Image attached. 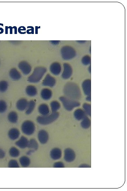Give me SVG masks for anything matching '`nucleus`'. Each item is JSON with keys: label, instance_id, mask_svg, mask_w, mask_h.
I'll use <instances>...</instances> for the list:
<instances>
[{"label": "nucleus", "instance_id": "nucleus-1", "mask_svg": "<svg viewBox=\"0 0 127 191\" xmlns=\"http://www.w3.org/2000/svg\"><path fill=\"white\" fill-rule=\"evenodd\" d=\"M64 93L67 98L73 100L79 99L81 96L79 87L72 83H68L65 86Z\"/></svg>", "mask_w": 127, "mask_h": 191}, {"label": "nucleus", "instance_id": "nucleus-2", "mask_svg": "<svg viewBox=\"0 0 127 191\" xmlns=\"http://www.w3.org/2000/svg\"><path fill=\"white\" fill-rule=\"evenodd\" d=\"M59 116L58 112H53L50 115L39 116L37 118V122L39 124L43 125L51 123L57 119Z\"/></svg>", "mask_w": 127, "mask_h": 191}, {"label": "nucleus", "instance_id": "nucleus-3", "mask_svg": "<svg viewBox=\"0 0 127 191\" xmlns=\"http://www.w3.org/2000/svg\"><path fill=\"white\" fill-rule=\"evenodd\" d=\"M46 71V70L45 68H37L35 69L32 75L29 77L28 80L29 82H37L39 81Z\"/></svg>", "mask_w": 127, "mask_h": 191}, {"label": "nucleus", "instance_id": "nucleus-4", "mask_svg": "<svg viewBox=\"0 0 127 191\" xmlns=\"http://www.w3.org/2000/svg\"><path fill=\"white\" fill-rule=\"evenodd\" d=\"M21 129L25 135H31L35 132V124L32 121H26L22 124Z\"/></svg>", "mask_w": 127, "mask_h": 191}, {"label": "nucleus", "instance_id": "nucleus-5", "mask_svg": "<svg viewBox=\"0 0 127 191\" xmlns=\"http://www.w3.org/2000/svg\"><path fill=\"white\" fill-rule=\"evenodd\" d=\"M60 100L62 102L64 106L68 111H71L74 108L79 106V102L65 97H61Z\"/></svg>", "mask_w": 127, "mask_h": 191}, {"label": "nucleus", "instance_id": "nucleus-6", "mask_svg": "<svg viewBox=\"0 0 127 191\" xmlns=\"http://www.w3.org/2000/svg\"><path fill=\"white\" fill-rule=\"evenodd\" d=\"M64 159L68 162L74 161L75 158V154L74 151L70 149H66L64 151Z\"/></svg>", "mask_w": 127, "mask_h": 191}, {"label": "nucleus", "instance_id": "nucleus-7", "mask_svg": "<svg viewBox=\"0 0 127 191\" xmlns=\"http://www.w3.org/2000/svg\"><path fill=\"white\" fill-rule=\"evenodd\" d=\"M38 138L41 143L45 144L48 142V134L46 131L41 130L38 133Z\"/></svg>", "mask_w": 127, "mask_h": 191}, {"label": "nucleus", "instance_id": "nucleus-8", "mask_svg": "<svg viewBox=\"0 0 127 191\" xmlns=\"http://www.w3.org/2000/svg\"><path fill=\"white\" fill-rule=\"evenodd\" d=\"M56 84V80L49 75H47L42 82V84L45 86L53 87Z\"/></svg>", "mask_w": 127, "mask_h": 191}, {"label": "nucleus", "instance_id": "nucleus-9", "mask_svg": "<svg viewBox=\"0 0 127 191\" xmlns=\"http://www.w3.org/2000/svg\"><path fill=\"white\" fill-rule=\"evenodd\" d=\"M28 103L27 100L26 99H21L17 101L16 107L19 111H23L27 107Z\"/></svg>", "mask_w": 127, "mask_h": 191}, {"label": "nucleus", "instance_id": "nucleus-10", "mask_svg": "<svg viewBox=\"0 0 127 191\" xmlns=\"http://www.w3.org/2000/svg\"><path fill=\"white\" fill-rule=\"evenodd\" d=\"M29 141L25 137L22 136L19 140L16 142V145L19 148L24 149L28 145Z\"/></svg>", "mask_w": 127, "mask_h": 191}, {"label": "nucleus", "instance_id": "nucleus-11", "mask_svg": "<svg viewBox=\"0 0 127 191\" xmlns=\"http://www.w3.org/2000/svg\"><path fill=\"white\" fill-rule=\"evenodd\" d=\"M8 134L11 140H14L19 138L20 135V132L17 129L12 128L9 131Z\"/></svg>", "mask_w": 127, "mask_h": 191}, {"label": "nucleus", "instance_id": "nucleus-12", "mask_svg": "<svg viewBox=\"0 0 127 191\" xmlns=\"http://www.w3.org/2000/svg\"><path fill=\"white\" fill-rule=\"evenodd\" d=\"M19 67L24 74H27L30 73L31 68L27 63L25 62H21L19 65Z\"/></svg>", "mask_w": 127, "mask_h": 191}, {"label": "nucleus", "instance_id": "nucleus-13", "mask_svg": "<svg viewBox=\"0 0 127 191\" xmlns=\"http://www.w3.org/2000/svg\"><path fill=\"white\" fill-rule=\"evenodd\" d=\"M50 156L53 160L60 159L61 156V152L59 149L55 148L53 149L50 152Z\"/></svg>", "mask_w": 127, "mask_h": 191}, {"label": "nucleus", "instance_id": "nucleus-14", "mask_svg": "<svg viewBox=\"0 0 127 191\" xmlns=\"http://www.w3.org/2000/svg\"><path fill=\"white\" fill-rule=\"evenodd\" d=\"M41 98L43 100H49L52 96V92L48 89H44L42 90L41 93Z\"/></svg>", "mask_w": 127, "mask_h": 191}, {"label": "nucleus", "instance_id": "nucleus-15", "mask_svg": "<svg viewBox=\"0 0 127 191\" xmlns=\"http://www.w3.org/2000/svg\"><path fill=\"white\" fill-rule=\"evenodd\" d=\"M72 73L71 67L69 64H64V71L63 73L62 76L64 78L68 79L70 77Z\"/></svg>", "mask_w": 127, "mask_h": 191}, {"label": "nucleus", "instance_id": "nucleus-16", "mask_svg": "<svg viewBox=\"0 0 127 191\" xmlns=\"http://www.w3.org/2000/svg\"><path fill=\"white\" fill-rule=\"evenodd\" d=\"M38 111L42 116H46L49 113L48 106L46 104H42L39 107Z\"/></svg>", "mask_w": 127, "mask_h": 191}, {"label": "nucleus", "instance_id": "nucleus-17", "mask_svg": "<svg viewBox=\"0 0 127 191\" xmlns=\"http://www.w3.org/2000/svg\"><path fill=\"white\" fill-rule=\"evenodd\" d=\"M26 93L28 95L30 96H35L37 94L36 87L33 86L29 85L26 89Z\"/></svg>", "mask_w": 127, "mask_h": 191}, {"label": "nucleus", "instance_id": "nucleus-18", "mask_svg": "<svg viewBox=\"0 0 127 191\" xmlns=\"http://www.w3.org/2000/svg\"><path fill=\"white\" fill-rule=\"evenodd\" d=\"M83 87L84 93L90 96L91 93V82L89 80H86L83 84Z\"/></svg>", "mask_w": 127, "mask_h": 191}, {"label": "nucleus", "instance_id": "nucleus-19", "mask_svg": "<svg viewBox=\"0 0 127 191\" xmlns=\"http://www.w3.org/2000/svg\"><path fill=\"white\" fill-rule=\"evenodd\" d=\"M50 71L55 75H58L61 71V67L58 63H55L50 66Z\"/></svg>", "mask_w": 127, "mask_h": 191}, {"label": "nucleus", "instance_id": "nucleus-20", "mask_svg": "<svg viewBox=\"0 0 127 191\" xmlns=\"http://www.w3.org/2000/svg\"><path fill=\"white\" fill-rule=\"evenodd\" d=\"M8 119L10 122L12 123H16L18 120L17 113L15 111H11L8 114Z\"/></svg>", "mask_w": 127, "mask_h": 191}, {"label": "nucleus", "instance_id": "nucleus-21", "mask_svg": "<svg viewBox=\"0 0 127 191\" xmlns=\"http://www.w3.org/2000/svg\"><path fill=\"white\" fill-rule=\"evenodd\" d=\"M10 75L11 78L14 80H19L21 78L20 73L15 69H12L10 72Z\"/></svg>", "mask_w": 127, "mask_h": 191}, {"label": "nucleus", "instance_id": "nucleus-22", "mask_svg": "<svg viewBox=\"0 0 127 191\" xmlns=\"http://www.w3.org/2000/svg\"><path fill=\"white\" fill-rule=\"evenodd\" d=\"M36 105L35 102L34 100H31L28 103L26 114L28 115L31 114L35 109Z\"/></svg>", "mask_w": 127, "mask_h": 191}, {"label": "nucleus", "instance_id": "nucleus-23", "mask_svg": "<svg viewBox=\"0 0 127 191\" xmlns=\"http://www.w3.org/2000/svg\"><path fill=\"white\" fill-rule=\"evenodd\" d=\"M28 147L32 150L35 151L37 150L38 148V145L37 141L35 139H32L30 140L29 141L28 145Z\"/></svg>", "mask_w": 127, "mask_h": 191}, {"label": "nucleus", "instance_id": "nucleus-24", "mask_svg": "<svg viewBox=\"0 0 127 191\" xmlns=\"http://www.w3.org/2000/svg\"><path fill=\"white\" fill-rule=\"evenodd\" d=\"M21 165L24 167H27L30 163V160L27 156H23L21 157L19 159Z\"/></svg>", "mask_w": 127, "mask_h": 191}, {"label": "nucleus", "instance_id": "nucleus-25", "mask_svg": "<svg viewBox=\"0 0 127 191\" xmlns=\"http://www.w3.org/2000/svg\"><path fill=\"white\" fill-rule=\"evenodd\" d=\"M9 153L10 156L13 158L17 157L20 154L19 150L14 147H12L10 149Z\"/></svg>", "mask_w": 127, "mask_h": 191}, {"label": "nucleus", "instance_id": "nucleus-26", "mask_svg": "<svg viewBox=\"0 0 127 191\" xmlns=\"http://www.w3.org/2000/svg\"><path fill=\"white\" fill-rule=\"evenodd\" d=\"M50 106L52 111L53 112H55L59 109L61 105L57 101H53L50 103Z\"/></svg>", "mask_w": 127, "mask_h": 191}, {"label": "nucleus", "instance_id": "nucleus-27", "mask_svg": "<svg viewBox=\"0 0 127 191\" xmlns=\"http://www.w3.org/2000/svg\"><path fill=\"white\" fill-rule=\"evenodd\" d=\"M8 87V82L6 81L0 82V92L3 93L7 90Z\"/></svg>", "mask_w": 127, "mask_h": 191}, {"label": "nucleus", "instance_id": "nucleus-28", "mask_svg": "<svg viewBox=\"0 0 127 191\" xmlns=\"http://www.w3.org/2000/svg\"><path fill=\"white\" fill-rule=\"evenodd\" d=\"M75 116L76 119L80 120L82 119L84 117V113L82 110L81 109H78L75 112Z\"/></svg>", "mask_w": 127, "mask_h": 191}, {"label": "nucleus", "instance_id": "nucleus-29", "mask_svg": "<svg viewBox=\"0 0 127 191\" xmlns=\"http://www.w3.org/2000/svg\"><path fill=\"white\" fill-rule=\"evenodd\" d=\"M7 108V105L6 102L3 100H0V113L5 112Z\"/></svg>", "mask_w": 127, "mask_h": 191}, {"label": "nucleus", "instance_id": "nucleus-30", "mask_svg": "<svg viewBox=\"0 0 127 191\" xmlns=\"http://www.w3.org/2000/svg\"><path fill=\"white\" fill-rule=\"evenodd\" d=\"M8 167L10 168L19 167V166L16 160H11L8 163Z\"/></svg>", "mask_w": 127, "mask_h": 191}, {"label": "nucleus", "instance_id": "nucleus-31", "mask_svg": "<svg viewBox=\"0 0 127 191\" xmlns=\"http://www.w3.org/2000/svg\"><path fill=\"white\" fill-rule=\"evenodd\" d=\"M90 120L88 118L86 117L85 118L84 120L81 122V125L84 128H88L90 127Z\"/></svg>", "mask_w": 127, "mask_h": 191}, {"label": "nucleus", "instance_id": "nucleus-32", "mask_svg": "<svg viewBox=\"0 0 127 191\" xmlns=\"http://www.w3.org/2000/svg\"><path fill=\"white\" fill-rule=\"evenodd\" d=\"M84 108L85 111H87L88 114L90 115L91 107L90 105L88 104H84Z\"/></svg>", "mask_w": 127, "mask_h": 191}, {"label": "nucleus", "instance_id": "nucleus-33", "mask_svg": "<svg viewBox=\"0 0 127 191\" xmlns=\"http://www.w3.org/2000/svg\"><path fill=\"white\" fill-rule=\"evenodd\" d=\"M54 167H64L63 163H62L58 162L55 163Z\"/></svg>", "mask_w": 127, "mask_h": 191}, {"label": "nucleus", "instance_id": "nucleus-34", "mask_svg": "<svg viewBox=\"0 0 127 191\" xmlns=\"http://www.w3.org/2000/svg\"><path fill=\"white\" fill-rule=\"evenodd\" d=\"M5 156V153L3 150L0 149V159L4 158Z\"/></svg>", "mask_w": 127, "mask_h": 191}, {"label": "nucleus", "instance_id": "nucleus-35", "mask_svg": "<svg viewBox=\"0 0 127 191\" xmlns=\"http://www.w3.org/2000/svg\"><path fill=\"white\" fill-rule=\"evenodd\" d=\"M90 60L87 57H85L84 59V61H83V62L84 63V64H86V65L89 64L90 63Z\"/></svg>", "mask_w": 127, "mask_h": 191}, {"label": "nucleus", "instance_id": "nucleus-36", "mask_svg": "<svg viewBox=\"0 0 127 191\" xmlns=\"http://www.w3.org/2000/svg\"><path fill=\"white\" fill-rule=\"evenodd\" d=\"M34 152V150H29V151L28 152V153H27V154L30 155L31 154H32V153H33Z\"/></svg>", "mask_w": 127, "mask_h": 191}]
</instances>
